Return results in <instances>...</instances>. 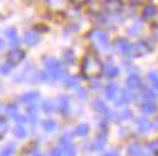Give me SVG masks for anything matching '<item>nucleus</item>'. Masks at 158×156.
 Here are the masks:
<instances>
[{
  "instance_id": "aec40b11",
  "label": "nucleus",
  "mask_w": 158,
  "mask_h": 156,
  "mask_svg": "<svg viewBox=\"0 0 158 156\" xmlns=\"http://www.w3.org/2000/svg\"><path fill=\"white\" fill-rule=\"evenodd\" d=\"M64 84L67 85L68 88H78L80 80H78L77 77H65V78H64Z\"/></svg>"
},
{
  "instance_id": "a211bd4d",
  "label": "nucleus",
  "mask_w": 158,
  "mask_h": 156,
  "mask_svg": "<svg viewBox=\"0 0 158 156\" xmlns=\"http://www.w3.org/2000/svg\"><path fill=\"white\" fill-rule=\"evenodd\" d=\"M155 110H157V104L152 101H144V104H142V111H144L145 114H152L155 113Z\"/></svg>"
},
{
  "instance_id": "cd10ccee",
  "label": "nucleus",
  "mask_w": 158,
  "mask_h": 156,
  "mask_svg": "<svg viewBox=\"0 0 158 156\" xmlns=\"http://www.w3.org/2000/svg\"><path fill=\"white\" fill-rule=\"evenodd\" d=\"M42 110L45 111V113H51V111H54V110H55L54 103L51 101V100H45V101L42 103Z\"/></svg>"
},
{
  "instance_id": "a19ab883",
  "label": "nucleus",
  "mask_w": 158,
  "mask_h": 156,
  "mask_svg": "<svg viewBox=\"0 0 158 156\" xmlns=\"http://www.w3.org/2000/svg\"><path fill=\"white\" fill-rule=\"evenodd\" d=\"M49 156H64V153H62V150L58 147V149H54V150L49 153Z\"/></svg>"
},
{
  "instance_id": "473e14b6",
  "label": "nucleus",
  "mask_w": 158,
  "mask_h": 156,
  "mask_svg": "<svg viewBox=\"0 0 158 156\" xmlns=\"http://www.w3.org/2000/svg\"><path fill=\"white\" fill-rule=\"evenodd\" d=\"M60 143L61 145H71V134L70 133H64L60 139Z\"/></svg>"
},
{
  "instance_id": "4468645a",
  "label": "nucleus",
  "mask_w": 158,
  "mask_h": 156,
  "mask_svg": "<svg viewBox=\"0 0 158 156\" xmlns=\"http://www.w3.org/2000/svg\"><path fill=\"white\" fill-rule=\"evenodd\" d=\"M6 35H7V38H9V42H10V46L15 48L18 43H19V39H18V32H16V29L13 28H9L6 30Z\"/></svg>"
},
{
  "instance_id": "49530a36",
  "label": "nucleus",
  "mask_w": 158,
  "mask_h": 156,
  "mask_svg": "<svg viewBox=\"0 0 158 156\" xmlns=\"http://www.w3.org/2000/svg\"><path fill=\"white\" fill-rule=\"evenodd\" d=\"M155 23L158 25V10H157V14H155Z\"/></svg>"
},
{
  "instance_id": "72a5a7b5",
  "label": "nucleus",
  "mask_w": 158,
  "mask_h": 156,
  "mask_svg": "<svg viewBox=\"0 0 158 156\" xmlns=\"http://www.w3.org/2000/svg\"><path fill=\"white\" fill-rule=\"evenodd\" d=\"M6 113H7V116L15 117V116L18 114V107H16V106H13V104H12V106H7V107H6Z\"/></svg>"
},
{
  "instance_id": "b1692460",
  "label": "nucleus",
  "mask_w": 158,
  "mask_h": 156,
  "mask_svg": "<svg viewBox=\"0 0 158 156\" xmlns=\"http://www.w3.org/2000/svg\"><path fill=\"white\" fill-rule=\"evenodd\" d=\"M87 133H89V126L87 124H78L76 129H74V134L76 136H86Z\"/></svg>"
},
{
  "instance_id": "c03bdc74",
  "label": "nucleus",
  "mask_w": 158,
  "mask_h": 156,
  "mask_svg": "<svg viewBox=\"0 0 158 156\" xmlns=\"http://www.w3.org/2000/svg\"><path fill=\"white\" fill-rule=\"evenodd\" d=\"M91 87H93V88H99V87H100V84H99V82H93V84H91Z\"/></svg>"
},
{
  "instance_id": "f03ea898",
  "label": "nucleus",
  "mask_w": 158,
  "mask_h": 156,
  "mask_svg": "<svg viewBox=\"0 0 158 156\" xmlns=\"http://www.w3.org/2000/svg\"><path fill=\"white\" fill-rule=\"evenodd\" d=\"M87 39L90 41L94 46L102 52H107L110 48V41H109V35L102 30V29H93L89 35H87Z\"/></svg>"
},
{
  "instance_id": "2eb2a0df",
  "label": "nucleus",
  "mask_w": 158,
  "mask_h": 156,
  "mask_svg": "<svg viewBox=\"0 0 158 156\" xmlns=\"http://www.w3.org/2000/svg\"><path fill=\"white\" fill-rule=\"evenodd\" d=\"M39 98V94L36 91H31V93H26V94L22 95V101L25 104H32V103H36V100Z\"/></svg>"
},
{
  "instance_id": "58836bf2",
  "label": "nucleus",
  "mask_w": 158,
  "mask_h": 156,
  "mask_svg": "<svg viewBox=\"0 0 158 156\" xmlns=\"http://www.w3.org/2000/svg\"><path fill=\"white\" fill-rule=\"evenodd\" d=\"M148 149L152 152V153H158V142H151L148 145Z\"/></svg>"
},
{
  "instance_id": "c9c22d12",
  "label": "nucleus",
  "mask_w": 158,
  "mask_h": 156,
  "mask_svg": "<svg viewBox=\"0 0 158 156\" xmlns=\"http://www.w3.org/2000/svg\"><path fill=\"white\" fill-rule=\"evenodd\" d=\"M13 118H15V122H16V123H19V124H23V123H26V122L29 120L28 117H25V116H22V114H16Z\"/></svg>"
},
{
  "instance_id": "9b49d317",
  "label": "nucleus",
  "mask_w": 158,
  "mask_h": 156,
  "mask_svg": "<svg viewBox=\"0 0 158 156\" xmlns=\"http://www.w3.org/2000/svg\"><path fill=\"white\" fill-rule=\"evenodd\" d=\"M126 84H128L129 88H141L142 87V81L138 77V74H131L128 77V80H126Z\"/></svg>"
},
{
  "instance_id": "dca6fc26",
  "label": "nucleus",
  "mask_w": 158,
  "mask_h": 156,
  "mask_svg": "<svg viewBox=\"0 0 158 156\" xmlns=\"http://www.w3.org/2000/svg\"><path fill=\"white\" fill-rule=\"evenodd\" d=\"M136 124H138V132L139 133H147L148 130H151V127H152V124L149 123L147 118H139Z\"/></svg>"
},
{
  "instance_id": "f8f14e48",
  "label": "nucleus",
  "mask_w": 158,
  "mask_h": 156,
  "mask_svg": "<svg viewBox=\"0 0 158 156\" xmlns=\"http://www.w3.org/2000/svg\"><path fill=\"white\" fill-rule=\"evenodd\" d=\"M118 91H119V88H118V85H116V84H109L107 87H106V90H105V95H106V98H109V100H115L116 97H118Z\"/></svg>"
},
{
  "instance_id": "a18cd8bd",
  "label": "nucleus",
  "mask_w": 158,
  "mask_h": 156,
  "mask_svg": "<svg viewBox=\"0 0 158 156\" xmlns=\"http://www.w3.org/2000/svg\"><path fill=\"white\" fill-rule=\"evenodd\" d=\"M3 45H5V42H3V39L0 38V49H2V48H3Z\"/></svg>"
},
{
  "instance_id": "6ab92c4d",
  "label": "nucleus",
  "mask_w": 158,
  "mask_h": 156,
  "mask_svg": "<svg viewBox=\"0 0 158 156\" xmlns=\"http://www.w3.org/2000/svg\"><path fill=\"white\" fill-rule=\"evenodd\" d=\"M128 153H129L131 156H141L142 155V146H141L139 143H132V145H129V147H128Z\"/></svg>"
},
{
  "instance_id": "423d86ee",
  "label": "nucleus",
  "mask_w": 158,
  "mask_h": 156,
  "mask_svg": "<svg viewBox=\"0 0 158 156\" xmlns=\"http://www.w3.org/2000/svg\"><path fill=\"white\" fill-rule=\"evenodd\" d=\"M132 98H134V94H131L129 90H120V94L115 98V101L118 106H126Z\"/></svg>"
},
{
  "instance_id": "f257e3e1",
  "label": "nucleus",
  "mask_w": 158,
  "mask_h": 156,
  "mask_svg": "<svg viewBox=\"0 0 158 156\" xmlns=\"http://www.w3.org/2000/svg\"><path fill=\"white\" fill-rule=\"evenodd\" d=\"M81 72L89 80L97 78L103 72V64L94 52H89L87 55H84L81 64Z\"/></svg>"
},
{
  "instance_id": "5701e85b",
  "label": "nucleus",
  "mask_w": 158,
  "mask_h": 156,
  "mask_svg": "<svg viewBox=\"0 0 158 156\" xmlns=\"http://www.w3.org/2000/svg\"><path fill=\"white\" fill-rule=\"evenodd\" d=\"M42 127H44V130L45 132H54L55 129H57V123L54 122V120H51V118H48V120H45L42 123Z\"/></svg>"
},
{
  "instance_id": "bb28decb",
  "label": "nucleus",
  "mask_w": 158,
  "mask_h": 156,
  "mask_svg": "<svg viewBox=\"0 0 158 156\" xmlns=\"http://www.w3.org/2000/svg\"><path fill=\"white\" fill-rule=\"evenodd\" d=\"M148 80L151 81V84L154 85V88L158 91V72L157 71H151L148 74Z\"/></svg>"
},
{
  "instance_id": "c85d7f7f",
  "label": "nucleus",
  "mask_w": 158,
  "mask_h": 156,
  "mask_svg": "<svg viewBox=\"0 0 158 156\" xmlns=\"http://www.w3.org/2000/svg\"><path fill=\"white\" fill-rule=\"evenodd\" d=\"M105 147V137H97L96 142L93 143V150H102Z\"/></svg>"
},
{
  "instance_id": "e433bc0d",
  "label": "nucleus",
  "mask_w": 158,
  "mask_h": 156,
  "mask_svg": "<svg viewBox=\"0 0 158 156\" xmlns=\"http://www.w3.org/2000/svg\"><path fill=\"white\" fill-rule=\"evenodd\" d=\"M10 70H12V64H3L0 66V72L2 74H10Z\"/></svg>"
},
{
  "instance_id": "4be33fe9",
  "label": "nucleus",
  "mask_w": 158,
  "mask_h": 156,
  "mask_svg": "<svg viewBox=\"0 0 158 156\" xmlns=\"http://www.w3.org/2000/svg\"><path fill=\"white\" fill-rule=\"evenodd\" d=\"M60 149L62 150L64 156H76V147L73 145H61Z\"/></svg>"
},
{
  "instance_id": "f704fd0d",
  "label": "nucleus",
  "mask_w": 158,
  "mask_h": 156,
  "mask_svg": "<svg viewBox=\"0 0 158 156\" xmlns=\"http://www.w3.org/2000/svg\"><path fill=\"white\" fill-rule=\"evenodd\" d=\"M6 129H7V124H6V120L5 118H2L0 120V139L6 134Z\"/></svg>"
},
{
  "instance_id": "7c9ffc66",
  "label": "nucleus",
  "mask_w": 158,
  "mask_h": 156,
  "mask_svg": "<svg viewBox=\"0 0 158 156\" xmlns=\"http://www.w3.org/2000/svg\"><path fill=\"white\" fill-rule=\"evenodd\" d=\"M93 106H94V109L97 110V111H102V113H107V109H106V104L102 101V100H96L94 103H93Z\"/></svg>"
},
{
  "instance_id": "9d476101",
  "label": "nucleus",
  "mask_w": 158,
  "mask_h": 156,
  "mask_svg": "<svg viewBox=\"0 0 158 156\" xmlns=\"http://www.w3.org/2000/svg\"><path fill=\"white\" fill-rule=\"evenodd\" d=\"M45 68H47V71H58V70H62V65L55 58H47L45 59Z\"/></svg>"
},
{
  "instance_id": "c756f323",
  "label": "nucleus",
  "mask_w": 158,
  "mask_h": 156,
  "mask_svg": "<svg viewBox=\"0 0 158 156\" xmlns=\"http://www.w3.org/2000/svg\"><path fill=\"white\" fill-rule=\"evenodd\" d=\"M15 152V145L13 143H10V145H7L6 147H3L2 149V155L0 156H12Z\"/></svg>"
},
{
  "instance_id": "2f4dec72",
  "label": "nucleus",
  "mask_w": 158,
  "mask_h": 156,
  "mask_svg": "<svg viewBox=\"0 0 158 156\" xmlns=\"http://www.w3.org/2000/svg\"><path fill=\"white\" fill-rule=\"evenodd\" d=\"M142 98H144V101H152L154 98H155V95H154L152 91H149V90H144L142 91Z\"/></svg>"
},
{
  "instance_id": "393cba45",
  "label": "nucleus",
  "mask_w": 158,
  "mask_h": 156,
  "mask_svg": "<svg viewBox=\"0 0 158 156\" xmlns=\"http://www.w3.org/2000/svg\"><path fill=\"white\" fill-rule=\"evenodd\" d=\"M64 61L67 62V64H74V61H76V55H74V52L71 51V49H67V51L64 52Z\"/></svg>"
},
{
  "instance_id": "39448f33",
  "label": "nucleus",
  "mask_w": 158,
  "mask_h": 156,
  "mask_svg": "<svg viewBox=\"0 0 158 156\" xmlns=\"http://www.w3.org/2000/svg\"><path fill=\"white\" fill-rule=\"evenodd\" d=\"M149 51H151V49H149V46L147 45V43L138 42V43H135V45H132L131 55H132V57H142V55H145V54H148Z\"/></svg>"
},
{
  "instance_id": "6e6552de",
  "label": "nucleus",
  "mask_w": 158,
  "mask_h": 156,
  "mask_svg": "<svg viewBox=\"0 0 158 156\" xmlns=\"http://www.w3.org/2000/svg\"><path fill=\"white\" fill-rule=\"evenodd\" d=\"M39 42V35L35 30H28L25 33V43L28 46H35Z\"/></svg>"
},
{
  "instance_id": "37998d69",
  "label": "nucleus",
  "mask_w": 158,
  "mask_h": 156,
  "mask_svg": "<svg viewBox=\"0 0 158 156\" xmlns=\"http://www.w3.org/2000/svg\"><path fill=\"white\" fill-rule=\"evenodd\" d=\"M105 156H118V152H116V150L107 152V153H105Z\"/></svg>"
},
{
  "instance_id": "412c9836",
  "label": "nucleus",
  "mask_w": 158,
  "mask_h": 156,
  "mask_svg": "<svg viewBox=\"0 0 158 156\" xmlns=\"http://www.w3.org/2000/svg\"><path fill=\"white\" fill-rule=\"evenodd\" d=\"M48 2H49V7L52 10H57V12H60V10H62L65 7L64 0H48Z\"/></svg>"
},
{
  "instance_id": "4c0bfd02",
  "label": "nucleus",
  "mask_w": 158,
  "mask_h": 156,
  "mask_svg": "<svg viewBox=\"0 0 158 156\" xmlns=\"http://www.w3.org/2000/svg\"><path fill=\"white\" fill-rule=\"evenodd\" d=\"M119 117H120V120H128V118L132 117V113H131L129 110H125V111H122L119 114Z\"/></svg>"
},
{
  "instance_id": "f3484780",
  "label": "nucleus",
  "mask_w": 158,
  "mask_h": 156,
  "mask_svg": "<svg viewBox=\"0 0 158 156\" xmlns=\"http://www.w3.org/2000/svg\"><path fill=\"white\" fill-rule=\"evenodd\" d=\"M142 13H144V18L145 19H151V18H155V14H157V7L154 5H147L142 10Z\"/></svg>"
},
{
  "instance_id": "20e7f679",
  "label": "nucleus",
  "mask_w": 158,
  "mask_h": 156,
  "mask_svg": "<svg viewBox=\"0 0 158 156\" xmlns=\"http://www.w3.org/2000/svg\"><path fill=\"white\" fill-rule=\"evenodd\" d=\"M23 58H25V52L22 51V49H19V48L12 49V51L7 54V61H9V64H12V65H16V64L20 62Z\"/></svg>"
},
{
  "instance_id": "ddd939ff",
  "label": "nucleus",
  "mask_w": 158,
  "mask_h": 156,
  "mask_svg": "<svg viewBox=\"0 0 158 156\" xmlns=\"http://www.w3.org/2000/svg\"><path fill=\"white\" fill-rule=\"evenodd\" d=\"M141 30H142V20H139V19H136L134 23L128 28V33H129V35H132V36L139 35V33H141Z\"/></svg>"
},
{
  "instance_id": "1a4fd4ad",
  "label": "nucleus",
  "mask_w": 158,
  "mask_h": 156,
  "mask_svg": "<svg viewBox=\"0 0 158 156\" xmlns=\"http://www.w3.org/2000/svg\"><path fill=\"white\" fill-rule=\"evenodd\" d=\"M57 107H58V110H60L62 114L68 113V110H70V100H68L67 95H61V97H58Z\"/></svg>"
},
{
  "instance_id": "ea45409f",
  "label": "nucleus",
  "mask_w": 158,
  "mask_h": 156,
  "mask_svg": "<svg viewBox=\"0 0 158 156\" xmlns=\"http://www.w3.org/2000/svg\"><path fill=\"white\" fill-rule=\"evenodd\" d=\"M77 94H78V97L81 100L87 98V93H86V90H83V88H77Z\"/></svg>"
},
{
  "instance_id": "7ed1b4c3",
  "label": "nucleus",
  "mask_w": 158,
  "mask_h": 156,
  "mask_svg": "<svg viewBox=\"0 0 158 156\" xmlns=\"http://www.w3.org/2000/svg\"><path fill=\"white\" fill-rule=\"evenodd\" d=\"M115 49L122 55H131V51H132V43L128 41V39L119 38L115 42Z\"/></svg>"
},
{
  "instance_id": "a878e982",
  "label": "nucleus",
  "mask_w": 158,
  "mask_h": 156,
  "mask_svg": "<svg viewBox=\"0 0 158 156\" xmlns=\"http://www.w3.org/2000/svg\"><path fill=\"white\" fill-rule=\"evenodd\" d=\"M13 133H15V136L16 137H20V139H22V137H25L26 134H28V130H26L22 124H19V126H16V127H15Z\"/></svg>"
},
{
  "instance_id": "79ce46f5",
  "label": "nucleus",
  "mask_w": 158,
  "mask_h": 156,
  "mask_svg": "<svg viewBox=\"0 0 158 156\" xmlns=\"http://www.w3.org/2000/svg\"><path fill=\"white\" fill-rule=\"evenodd\" d=\"M71 3H74V5H84V3H87V2H90V0H70Z\"/></svg>"
},
{
  "instance_id": "0eeeda50",
  "label": "nucleus",
  "mask_w": 158,
  "mask_h": 156,
  "mask_svg": "<svg viewBox=\"0 0 158 156\" xmlns=\"http://www.w3.org/2000/svg\"><path fill=\"white\" fill-rule=\"evenodd\" d=\"M103 74L107 78H115L118 74H119V68L113 64V62H107L103 65Z\"/></svg>"
},
{
  "instance_id": "de8ad7c7",
  "label": "nucleus",
  "mask_w": 158,
  "mask_h": 156,
  "mask_svg": "<svg viewBox=\"0 0 158 156\" xmlns=\"http://www.w3.org/2000/svg\"><path fill=\"white\" fill-rule=\"evenodd\" d=\"M32 156H42V155H41L39 152H35V153H34V155H32Z\"/></svg>"
}]
</instances>
